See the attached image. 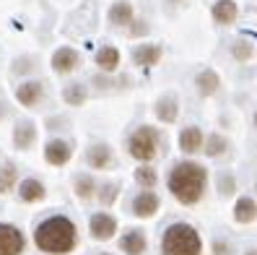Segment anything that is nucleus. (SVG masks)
Listing matches in <instances>:
<instances>
[{"label": "nucleus", "mask_w": 257, "mask_h": 255, "mask_svg": "<svg viewBox=\"0 0 257 255\" xmlns=\"http://www.w3.org/2000/svg\"><path fill=\"white\" fill-rule=\"evenodd\" d=\"M34 242L39 250L52 255H65L75 247V224L65 216H52L42 221L34 232Z\"/></svg>", "instance_id": "1"}, {"label": "nucleus", "mask_w": 257, "mask_h": 255, "mask_svg": "<svg viewBox=\"0 0 257 255\" xmlns=\"http://www.w3.org/2000/svg\"><path fill=\"white\" fill-rule=\"evenodd\" d=\"M169 190L185 206H192L203 198L205 190V169L195 161H182L169 172Z\"/></svg>", "instance_id": "2"}, {"label": "nucleus", "mask_w": 257, "mask_h": 255, "mask_svg": "<svg viewBox=\"0 0 257 255\" xmlns=\"http://www.w3.org/2000/svg\"><path fill=\"white\" fill-rule=\"evenodd\" d=\"M200 250H203V242L190 224H172L164 232V239H161L164 255H200Z\"/></svg>", "instance_id": "3"}, {"label": "nucleus", "mask_w": 257, "mask_h": 255, "mask_svg": "<svg viewBox=\"0 0 257 255\" xmlns=\"http://www.w3.org/2000/svg\"><path fill=\"white\" fill-rule=\"evenodd\" d=\"M159 151V133L154 128H138L130 136V154L141 161L154 159Z\"/></svg>", "instance_id": "4"}, {"label": "nucleus", "mask_w": 257, "mask_h": 255, "mask_svg": "<svg viewBox=\"0 0 257 255\" xmlns=\"http://www.w3.org/2000/svg\"><path fill=\"white\" fill-rule=\"evenodd\" d=\"M24 250V237L16 227L0 224V255H19Z\"/></svg>", "instance_id": "5"}, {"label": "nucleus", "mask_w": 257, "mask_h": 255, "mask_svg": "<svg viewBox=\"0 0 257 255\" xmlns=\"http://www.w3.org/2000/svg\"><path fill=\"white\" fill-rule=\"evenodd\" d=\"M88 227H91V234L96 239H109L117 232V221L109 214H94L91 221H88Z\"/></svg>", "instance_id": "6"}, {"label": "nucleus", "mask_w": 257, "mask_h": 255, "mask_svg": "<svg viewBox=\"0 0 257 255\" xmlns=\"http://www.w3.org/2000/svg\"><path fill=\"white\" fill-rule=\"evenodd\" d=\"M78 52H75L73 47H60L55 55H52V68L57 73H70L75 70V65H78Z\"/></svg>", "instance_id": "7"}, {"label": "nucleus", "mask_w": 257, "mask_h": 255, "mask_svg": "<svg viewBox=\"0 0 257 255\" xmlns=\"http://www.w3.org/2000/svg\"><path fill=\"white\" fill-rule=\"evenodd\" d=\"M133 211H135V216H141V219H148V216H154L156 211H159V196L156 193H141L138 198H135V203H133Z\"/></svg>", "instance_id": "8"}, {"label": "nucleus", "mask_w": 257, "mask_h": 255, "mask_svg": "<svg viewBox=\"0 0 257 255\" xmlns=\"http://www.w3.org/2000/svg\"><path fill=\"white\" fill-rule=\"evenodd\" d=\"M236 16H239V6L234 3V0H218V3L213 6V21L221 24V26L234 24Z\"/></svg>", "instance_id": "9"}, {"label": "nucleus", "mask_w": 257, "mask_h": 255, "mask_svg": "<svg viewBox=\"0 0 257 255\" xmlns=\"http://www.w3.org/2000/svg\"><path fill=\"white\" fill-rule=\"evenodd\" d=\"M133 60H135V65L151 68V65H156L161 60V47L159 44H141V47H135Z\"/></svg>", "instance_id": "10"}, {"label": "nucleus", "mask_w": 257, "mask_h": 255, "mask_svg": "<svg viewBox=\"0 0 257 255\" xmlns=\"http://www.w3.org/2000/svg\"><path fill=\"white\" fill-rule=\"evenodd\" d=\"M44 159L55 164V167H60V164H65L70 159V146L65 141H50L47 148H44Z\"/></svg>", "instance_id": "11"}, {"label": "nucleus", "mask_w": 257, "mask_h": 255, "mask_svg": "<svg viewBox=\"0 0 257 255\" xmlns=\"http://www.w3.org/2000/svg\"><path fill=\"white\" fill-rule=\"evenodd\" d=\"M135 19V13H133V6L127 3V0H117V3L109 8V21L114 26H130Z\"/></svg>", "instance_id": "12"}, {"label": "nucleus", "mask_w": 257, "mask_h": 255, "mask_svg": "<svg viewBox=\"0 0 257 255\" xmlns=\"http://www.w3.org/2000/svg\"><path fill=\"white\" fill-rule=\"evenodd\" d=\"M179 148H182L185 154H195L203 148V133L200 128H185L182 136H179Z\"/></svg>", "instance_id": "13"}, {"label": "nucleus", "mask_w": 257, "mask_h": 255, "mask_svg": "<svg viewBox=\"0 0 257 255\" xmlns=\"http://www.w3.org/2000/svg\"><path fill=\"white\" fill-rule=\"evenodd\" d=\"M234 219L236 224H252L257 219V206L252 198H239L234 206Z\"/></svg>", "instance_id": "14"}, {"label": "nucleus", "mask_w": 257, "mask_h": 255, "mask_svg": "<svg viewBox=\"0 0 257 255\" xmlns=\"http://www.w3.org/2000/svg\"><path fill=\"white\" fill-rule=\"evenodd\" d=\"M156 115H159V120H164V123H174L177 115H179L177 99L174 97H161L156 102Z\"/></svg>", "instance_id": "15"}, {"label": "nucleus", "mask_w": 257, "mask_h": 255, "mask_svg": "<svg viewBox=\"0 0 257 255\" xmlns=\"http://www.w3.org/2000/svg\"><path fill=\"white\" fill-rule=\"evenodd\" d=\"M16 97H19V102H21V104H26V107H34V104L42 99V83L32 81V83H24V86H19Z\"/></svg>", "instance_id": "16"}, {"label": "nucleus", "mask_w": 257, "mask_h": 255, "mask_svg": "<svg viewBox=\"0 0 257 255\" xmlns=\"http://www.w3.org/2000/svg\"><path fill=\"white\" fill-rule=\"evenodd\" d=\"M122 250L127 252V255H141L143 250H146V237H143V232H138V229H133V232H127L125 237H122Z\"/></svg>", "instance_id": "17"}, {"label": "nucleus", "mask_w": 257, "mask_h": 255, "mask_svg": "<svg viewBox=\"0 0 257 255\" xmlns=\"http://www.w3.org/2000/svg\"><path fill=\"white\" fill-rule=\"evenodd\" d=\"M96 65L101 68V70H114L117 65H119V52H117V47H101L99 52H96Z\"/></svg>", "instance_id": "18"}, {"label": "nucleus", "mask_w": 257, "mask_h": 255, "mask_svg": "<svg viewBox=\"0 0 257 255\" xmlns=\"http://www.w3.org/2000/svg\"><path fill=\"white\" fill-rule=\"evenodd\" d=\"M19 193H21V198L29 201V203H34V201H42V198H44V188H42L39 180H24Z\"/></svg>", "instance_id": "19"}, {"label": "nucleus", "mask_w": 257, "mask_h": 255, "mask_svg": "<svg viewBox=\"0 0 257 255\" xmlns=\"http://www.w3.org/2000/svg\"><path fill=\"white\" fill-rule=\"evenodd\" d=\"M112 161V154L107 146H94L91 151H88V164H91L94 169H107Z\"/></svg>", "instance_id": "20"}, {"label": "nucleus", "mask_w": 257, "mask_h": 255, "mask_svg": "<svg viewBox=\"0 0 257 255\" xmlns=\"http://www.w3.org/2000/svg\"><path fill=\"white\" fill-rule=\"evenodd\" d=\"M34 138H37V130H34V125H29V123H21L16 128V133H13V141H16L19 148H29L34 143Z\"/></svg>", "instance_id": "21"}, {"label": "nucleus", "mask_w": 257, "mask_h": 255, "mask_svg": "<svg viewBox=\"0 0 257 255\" xmlns=\"http://www.w3.org/2000/svg\"><path fill=\"white\" fill-rule=\"evenodd\" d=\"M218 76L213 70H203L200 76H198V86H200V92L205 94V97H210V94H216L218 92Z\"/></svg>", "instance_id": "22"}, {"label": "nucleus", "mask_w": 257, "mask_h": 255, "mask_svg": "<svg viewBox=\"0 0 257 255\" xmlns=\"http://www.w3.org/2000/svg\"><path fill=\"white\" fill-rule=\"evenodd\" d=\"M13 183H16V167H13V164H6V167H0V193L11 190Z\"/></svg>", "instance_id": "23"}, {"label": "nucleus", "mask_w": 257, "mask_h": 255, "mask_svg": "<svg viewBox=\"0 0 257 255\" xmlns=\"http://www.w3.org/2000/svg\"><path fill=\"white\" fill-rule=\"evenodd\" d=\"M223 151H226V138L223 136H210L208 146H205V154L208 156H221Z\"/></svg>", "instance_id": "24"}, {"label": "nucleus", "mask_w": 257, "mask_h": 255, "mask_svg": "<svg viewBox=\"0 0 257 255\" xmlns=\"http://www.w3.org/2000/svg\"><path fill=\"white\" fill-rule=\"evenodd\" d=\"M135 180H138V185H143V188H154L156 185V169L141 167L138 172H135Z\"/></svg>", "instance_id": "25"}, {"label": "nucleus", "mask_w": 257, "mask_h": 255, "mask_svg": "<svg viewBox=\"0 0 257 255\" xmlns=\"http://www.w3.org/2000/svg\"><path fill=\"white\" fill-rule=\"evenodd\" d=\"M63 97H65L68 104H81V102L86 99V92H83L78 83H75V86H68V89H65V94H63Z\"/></svg>", "instance_id": "26"}, {"label": "nucleus", "mask_w": 257, "mask_h": 255, "mask_svg": "<svg viewBox=\"0 0 257 255\" xmlns=\"http://www.w3.org/2000/svg\"><path fill=\"white\" fill-rule=\"evenodd\" d=\"M75 188H78V196L81 198H88V196H94V183L88 177H81L78 183H75Z\"/></svg>", "instance_id": "27"}, {"label": "nucleus", "mask_w": 257, "mask_h": 255, "mask_svg": "<svg viewBox=\"0 0 257 255\" xmlns=\"http://www.w3.org/2000/svg\"><path fill=\"white\" fill-rule=\"evenodd\" d=\"M234 57L236 60H249L252 57V44H247V42H239V44H234Z\"/></svg>", "instance_id": "28"}, {"label": "nucleus", "mask_w": 257, "mask_h": 255, "mask_svg": "<svg viewBox=\"0 0 257 255\" xmlns=\"http://www.w3.org/2000/svg\"><path fill=\"white\" fill-rule=\"evenodd\" d=\"M104 190H107V193H104V203H109V201H114V196H117V188H114V185H107V188H104Z\"/></svg>", "instance_id": "29"}, {"label": "nucleus", "mask_w": 257, "mask_h": 255, "mask_svg": "<svg viewBox=\"0 0 257 255\" xmlns=\"http://www.w3.org/2000/svg\"><path fill=\"white\" fill-rule=\"evenodd\" d=\"M247 255H257V250H252V252H247Z\"/></svg>", "instance_id": "30"}, {"label": "nucleus", "mask_w": 257, "mask_h": 255, "mask_svg": "<svg viewBox=\"0 0 257 255\" xmlns=\"http://www.w3.org/2000/svg\"><path fill=\"white\" fill-rule=\"evenodd\" d=\"M254 125H257V115H254Z\"/></svg>", "instance_id": "31"}]
</instances>
